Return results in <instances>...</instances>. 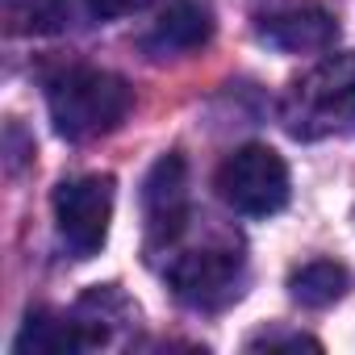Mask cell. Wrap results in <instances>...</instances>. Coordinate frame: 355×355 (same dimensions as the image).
<instances>
[{
    "label": "cell",
    "instance_id": "cell-7",
    "mask_svg": "<svg viewBox=\"0 0 355 355\" xmlns=\"http://www.w3.org/2000/svg\"><path fill=\"white\" fill-rule=\"evenodd\" d=\"M142 209H146V230L150 243L167 247L184 234L189 226V167L180 155H163L142 184Z\"/></svg>",
    "mask_w": 355,
    "mask_h": 355
},
{
    "label": "cell",
    "instance_id": "cell-12",
    "mask_svg": "<svg viewBox=\"0 0 355 355\" xmlns=\"http://www.w3.org/2000/svg\"><path fill=\"white\" fill-rule=\"evenodd\" d=\"M146 5H150V0H88L92 17H101V21H113V17H130V13H142Z\"/></svg>",
    "mask_w": 355,
    "mask_h": 355
},
{
    "label": "cell",
    "instance_id": "cell-13",
    "mask_svg": "<svg viewBox=\"0 0 355 355\" xmlns=\"http://www.w3.org/2000/svg\"><path fill=\"white\" fill-rule=\"evenodd\" d=\"M259 347H268V351H276V347H293V351H318V338H305V334H259V338H251V351H259Z\"/></svg>",
    "mask_w": 355,
    "mask_h": 355
},
{
    "label": "cell",
    "instance_id": "cell-1",
    "mask_svg": "<svg viewBox=\"0 0 355 355\" xmlns=\"http://www.w3.org/2000/svg\"><path fill=\"white\" fill-rule=\"evenodd\" d=\"M280 121L301 142L355 134V55H326L301 71L280 101Z\"/></svg>",
    "mask_w": 355,
    "mask_h": 355
},
{
    "label": "cell",
    "instance_id": "cell-2",
    "mask_svg": "<svg viewBox=\"0 0 355 355\" xmlns=\"http://www.w3.org/2000/svg\"><path fill=\"white\" fill-rule=\"evenodd\" d=\"M134 105V92L121 76L101 67H63L46 80V109L63 138L88 142L101 134H113Z\"/></svg>",
    "mask_w": 355,
    "mask_h": 355
},
{
    "label": "cell",
    "instance_id": "cell-3",
    "mask_svg": "<svg viewBox=\"0 0 355 355\" xmlns=\"http://www.w3.org/2000/svg\"><path fill=\"white\" fill-rule=\"evenodd\" d=\"M214 184H218V197L243 218H268L288 205V167L263 142H251L226 155Z\"/></svg>",
    "mask_w": 355,
    "mask_h": 355
},
{
    "label": "cell",
    "instance_id": "cell-6",
    "mask_svg": "<svg viewBox=\"0 0 355 355\" xmlns=\"http://www.w3.org/2000/svg\"><path fill=\"white\" fill-rule=\"evenodd\" d=\"M259 38L284 55H313L334 46L338 21L318 0H284V5L259 17Z\"/></svg>",
    "mask_w": 355,
    "mask_h": 355
},
{
    "label": "cell",
    "instance_id": "cell-11",
    "mask_svg": "<svg viewBox=\"0 0 355 355\" xmlns=\"http://www.w3.org/2000/svg\"><path fill=\"white\" fill-rule=\"evenodd\" d=\"M5 13L17 34H55L67 21V0H9Z\"/></svg>",
    "mask_w": 355,
    "mask_h": 355
},
{
    "label": "cell",
    "instance_id": "cell-9",
    "mask_svg": "<svg viewBox=\"0 0 355 355\" xmlns=\"http://www.w3.org/2000/svg\"><path fill=\"white\" fill-rule=\"evenodd\" d=\"M21 355L34 351V355H67V351H84V347H96L92 330L76 318H63V313H51V309H38L26 318L17 343H13Z\"/></svg>",
    "mask_w": 355,
    "mask_h": 355
},
{
    "label": "cell",
    "instance_id": "cell-8",
    "mask_svg": "<svg viewBox=\"0 0 355 355\" xmlns=\"http://www.w3.org/2000/svg\"><path fill=\"white\" fill-rule=\"evenodd\" d=\"M209 38H214L209 9L193 5V0H175V5H167V13L142 34V51L150 59H180V55L201 51Z\"/></svg>",
    "mask_w": 355,
    "mask_h": 355
},
{
    "label": "cell",
    "instance_id": "cell-5",
    "mask_svg": "<svg viewBox=\"0 0 355 355\" xmlns=\"http://www.w3.org/2000/svg\"><path fill=\"white\" fill-rule=\"evenodd\" d=\"M247 268L234 247H197L167 263V288L189 309H222L243 293Z\"/></svg>",
    "mask_w": 355,
    "mask_h": 355
},
{
    "label": "cell",
    "instance_id": "cell-4",
    "mask_svg": "<svg viewBox=\"0 0 355 355\" xmlns=\"http://www.w3.org/2000/svg\"><path fill=\"white\" fill-rule=\"evenodd\" d=\"M113 222V175H76L55 189V226L76 259H92Z\"/></svg>",
    "mask_w": 355,
    "mask_h": 355
},
{
    "label": "cell",
    "instance_id": "cell-10",
    "mask_svg": "<svg viewBox=\"0 0 355 355\" xmlns=\"http://www.w3.org/2000/svg\"><path fill=\"white\" fill-rule=\"evenodd\" d=\"M347 284H351V276H347V268L334 263V259L301 263V268L288 276V293H293V301H301V305H309V309H322V305L338 301V297L347 293Z\"/></svg>",
    "mask_w": 355,
    "mask_h": 355
}]
</instances>
